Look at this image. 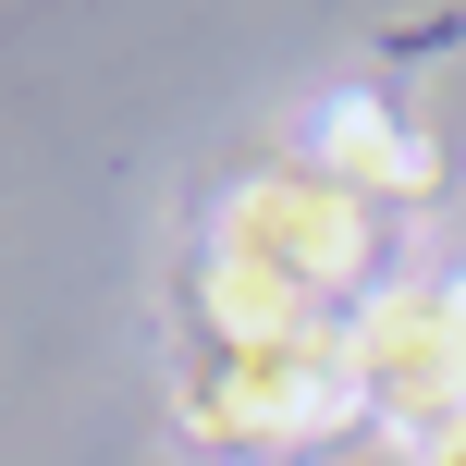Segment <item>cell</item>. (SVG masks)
<instances>
[{
  "label": "cell",
  "instance_id": "cell-1",
  "mask_svg": "<svg viewBox=\"0 0 466 466\" xmlns=\"http://www.w3.org/2000/svg\"><path fill=\"white\" fill-rule=\"evenodd\" d=\"M185 430L209 454H295V442H331V430L369 418V380H356V344L344 319H307L295 344H258V356H221V344H185Z\"/></svg>",
  "mask_w": 466,
  "mask_h": 466
},
{
  "label": "cell",
  "instance_id": "cell-2",
  "mask_svg": "<svg viewBox=\"0 0 466 466\" xmlns=\"http://www.w3.org/2000/svg\"><path fill=\"white\" fill-rule=\"evenodd\" d=\"M209 246H221V258H246V270H270L282 295H307L319 319H331V307L356 319V307L393 282V233H380V209H369V197H344L331 172H307V160L246 172V185L221 197Z\"/></svg>",
  "mask_w": 466,
  "mask_h": 466
},
{
  "label": "cell",
  "instance_id": "cell-3",
  "mask_svg": "<svg viewBox=\"0 0 466 466\" xmlns=\"http://www.w3.org/2000/svg\"><path fill=\"white\" fill-rule=\"evenodd\" d=\"M344 344H356V380H369V418L418 430V442L466 418V344L442 331L430 282H380V295L344 319Z\"/></svg>",
  "mask_w": 466,
  "mask_h": 466
},
{
  "label": "cell",
  "instance_id": "cell-4",
  "mask_svg": "<svg viewBox=\"0 0 466 466\" xmlns=\"http://www.w3.org/2000/svg\"><path fill=\"white\" fill-rule=\"evenodd\" d=\"M295 160H307V172H331L344 197H369V209H418V197H442V147H430L418 123L393 111V98H369V86L319 98Z\"/></svg>",
  "mask_w": 466,
  "mask_h": 466
},
{
  "label": "cell",
  "instance_id": "cell-5",
  "mask_svg": "<svg viewBox=\"0 0 466 466\" xmlns=\"http://www.w3.org/2000/svg\"><path fill=\"white\" fill-rule=\"evenodd\" d=\"M185 344H221V356H258V344H295V331L307 319H319V307H307V295H282V282L270 270H246V258H197V282H185Z\"/></svg>",
  "mask_w": 466,
  "mask_h": 466
},
{
  "label": "cell",
  "instance_id": "cell-6",
  "mask_svg": "<svg viewBox=\"0 0 466 466\" xmlns=\"http://www.w3.org/2000/svg\"><path fill=\"white\" fill-rule=\"evenodd\" d=\"M430 307H442V331L466 344V270H442V282H430Z\"/></svg>",
  "mask_w": 466,
  "mask_h": 466
},
{
  "label": "cell",
  "instance_id": "cell-7",
  "mask_svg": "<svg viewBox=\"0 0 466 466\" xmlns=\"http://www.w3.org/2000/svg\"><path fill=\"white\" fill-rule=\"evenodd\" d=\"M418 466H466V418H454V430H430V442H418Z\"/></svg>",
  "mask_w": 466,
  "mask_h": 466
}]
</instances>
